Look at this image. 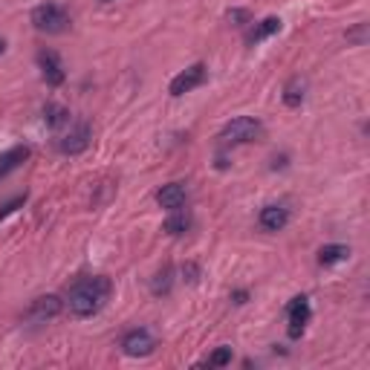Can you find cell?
I'll return each mask as SVG.
<instances>
[{
	"mask_svg": "<svg viewBox=\"0 0 370 370\" xmlns=\"http://www.w3.org/2000/svg\"><path fill=\"white\" fill-rule=\"evenodd\" d=\"M43 122H46V127L58 130V127L70 125V110H67L64 105H56V102H50V105L43 107Z\"/></svg>",
	"mask_w": 370,
	"mask_h": 370,
	"instance_id": "17",
	"label": "cell"
},
{
	"mask_svg": "<svg viewBox=\"0 0 370 370\" xmlns=\"http://www.w3.org/2000/svg\"><path fill=\"white\" fill-rule=\"evenodd\" d=\"M367 35H370V26H367V23H356L353 29H347V41L356 43V46H364V43H367Z\"/></svg>",
	"mask_w": 370,
	"mask_h": 370,
	"instance_id": "19",
	"label": "cell"
},
{
	"mask_svg": "<svg viewBox=\"0 0 370 370\" xmlns=\"http://www.w3.org/2000/svg\"><path fill=\"white\" fill-rule=\"evenodd\" d=\"M110 292H113L110 278H105V275H87V278H78V281L67 290L64 304H67V310L75 318H92V315H99L107 307Z\"/></svg>",
	"mask_w": 370,
	"mask_h": 370,
	"instance_id": "1",
	"label": "cell"
},
{
	"mask_svg": "<svg viewBox=\"0 0 370 370\" xmlns=\"http://www.w3.org/2000/svg\"><path fill=\"white\" fill-rule=\"evenodd\" d=\"M90 139H92V127H90L87 122H75V125L70 127V133L61 136L58 151H61V154H70V157L84 154V151L90 148Z\"/></svg>",
	"mask_w": 370,
	"mask_h": 370,
	"instance_id": "8",
	"label": "cell"
},
{
	"mask_svg": "<svg viewBox=\"0 0 370 370\" xmlns=\"http://www.w3.org/2000/svg\"><path fill=\"white\" fill-rule=\"evenodd\" d=\"M38 67H41V75L50 87H61L67 81V73H64V64L58 58L56 50H41L38 53Z\"/></svg>",
	"mask_w": 370,
	"mask_h": 370,
	"instance_id": "9",
	"label": "cell"
},
{
	"mask_svg": "<svg viewBox=\"0 0 370 370\" xmlns=\"http://www.w3.org/2000/svg\"><path fill=\"white\" fill-rule=\"evenodd\" d=\"M226 364H231V347H217L208 356V367H226Z\"/></svg>",
	"mask_w": 370,
	"mask_h": 370,
	"instance_id": "20",
	"label": "cell"
},
{
	"mask_svg": "<svg viewBox=\"0 0 370 370\" xmlns=\"http://www.w3.org/2000/svg\"><path fill=\"white\" fill-rule=\"evenodd\" d=\"M304 99H307V78L292 75V78L284 84V105L295 110V107L304 105Z\"/></svg>",
	"mask_w": 370,
	"mask_h": 370,
	"instance_id": "13",
	"label": "cell"
},
{
	"mask_svg": "<svg viewBox=\"0 0 370 370\" xmlns=\"http://www.w3.org/2000/svg\"><path fill=\"white\" fill-rule=\"evenodd\" d=\"M191 228V217L189 214H185L182 208L179 211H174L165 223H162V231H165V235H171V238H179V235H185V231H189Z\"/></svg>",
	"mask_w": 370,
	"mask_h": 370,
	"instance_id": "16",
	"label": "cell"
},
{
	"mask_svg": "<svg viewBox=\"0 0 370 370\" xmlns=\"http://www.w3.org/2000/svg\"><path fill=\"white\" fill-rule=\"evenodd\" d=\"M258 223L263 231H281L287 223H290V208L287 206H263L260 214H258Z\"/></svg>",
	"mask_w": 370,
	"mask_h": 370,
	"instance_id": "11",
	"label": "cell"
},
{
	"mask_svg": "<svg viewBox=\"0 0 370 370\" xmlns=\"http://www.w3.org/2000/svg\"><path fill=\"white\" fill-rule=\"evenodd\" d=\"M26 159H29V148L26 145H15V148L4 151V154H0V179H4L6 174H12L15 168H21Z\"/></svg>",
	"mask_w": 370,
	"mask_h": 370,
	"instance_id": "12",
	"label": "cell"
},
{
	"mask_svg": "<svg viewBox=\"0 0 370 370\" xmlns=\"http://www.w3.org/2000/svg\"><path fill=\"white\" fill-rule=\"evenodd\" d=\"M61 310H64V301H61L58 295H41V298H35V301L26 307L23 321H26V324H46V321H53Z\"/></svg>",
	"mask_w": 370,
	"mask_h": 370,
	"instance_id": "6",
	"label": "cell"
},
{
	"mask_svg": "<svg viewBox=\"0 0 370 370\" xmlns=\"http://www.w3.org/2000/svg\"><path fill=\"white\" fill-rule=\"evenodd\" d=\"M23 203H26V194H21V197H15L12 203H6L4 208H0V220H4V217H9V214H12L18 206H23Z\"/></svg>",
	"mask_w": 370,
	"mask_h": 370,
	"instance_id": "23",
	"label": "cell"
},
{
	"mask_svg": "<svg viewBox=\"0 0 370 370\" xmlns=\"http://www.w3.org/2000/svg\"><path fill=\"white\" fill-rule=\"evenodd\" d=\"M182 281L197 284L200 281V266L197 263H182Z\"/></svg>",
	"mask_w": 370,
	"mask_h": 370,
	"instance_id": "22",
	"label": "cell"
},
{
	"mask_svg": "<svg viewBox=\"0 0 370 370\" xmlns=\"http://www.w3.org/2000/svg\"><path fill=\"white\" fill-rule=\"evenodd\" d=\"M287 318H290V327H287L290 339H301L304 330H307V324H310V318H312L310 298L307 295H295L290 301V307H287Z\"/></svg>",
	"mask_w": 370,
	"mask_h": 370,
	"instance_id": "7",
	"label": "cell"
},
{
	"mask_svg": "<svg viewBox=\"0 0 370 370\" xmlns=\"http://www.w3.org/2000/svg\"><path fill=\"white\" fill-rule=\"evenodd\" d=\"M246 298H249L246 290H235V292H231V301H235V304H246Z\"/></svg>",
	"mask_w": 370,
	"mask_h": 370,
	"instance_id": "24",
	"label": "cell"
},
{
	"mask_svg": "<svg viewBox=\"0 0 370 370\" xmlns=\"http://www.w3.org/2000/svg\"><path fill=\"white\" fill-rule=\"evenodd\" d=\"M235 26H246V23H252V15L246 12V9H228V15H226Z\"/></svg>",
	"mask_w": 370,
	"mask_h": 370,
	"instance_id": "21",
	"label": "cell"
},
{
	"mask_svg": "<svg viewBox=\"0 0 370 370\" xmlns=\"http://www.w3.org/2000/svg\"><path fill=\"white\" fill-rule=\"evenodd\" d=\"M206 75H208L206 64L197 61V64H191L189 70H182L179 75H174L168 92H171L174 99H179V96H185V92H191V90H197V87H203V84H206Z\"/></svg>",
	"mask_w": 370,
	"mask_h": 370,
	"instance_id": "5",
	"label": "cell"
},
{
	"mask_svg": "<svg viewBox=\"0 0 370 370\" xmlns=\"http://www.w3.org/2000/svg\"><path fill=\"white\" fill-rule=\"evenodd\" d=\"M122 350L125 356H133V359H145L157 350V336L145 327H136V330H127L122 336Z\"/></svg>",
	"mask_w": 370,
	"mask_h": 370,
	"instance_id": "4",
	"label": "cell"
},
{
	"mask_svg": "<svg viewBox=\"0 0 370 370\" xmlns=\"http://www.w3.org/2000/svg\"><path fill=\"white\" fill-rule=\"evenodd\" d=\"M189 200V189H185V182H168L157 191V203L168 211H179Z\"/></svg>",
	"mask_w": 370,
	"mask_h": 370,
	"instance_id": "10",
	"label": "cell"
},
{
	"mask_svg": "<svg viewBox=\"0 0 370 370\" xmlns=\"http://www.w3.org/2000/svg\"><path fill=\"white\" fill-rule=\"evenodd\" d=\"M171 284H174V266H165L162 272H157V278L151 281V292L154 295H168Z\"/></svg>",
	"mask_w": 370,
	"mask_h": 370,
	"instance_id": "18",
	"label": "cell"
},
{
	"mask_svg": "<svg viewBox=\"0 0 370 370\" xmlns=\"http://www.w3.org/2000/svg\"><path fill=\"white\" fill-rule=\"evenodd\" d=\"M275 32H281V18H266V21H260V23H255V26L249 29L246 43H249V46H255V43L266 41V38H269V35H275Z\"/></svg>",
	"mask_w": 370,
	"mask_h": 370,
	"instance_id": "14",
	"label": "cell"
},
{
	"mask_svg": "<svg viewBox=\"0 0 370 370\" xmlns=\"http://www.w3.org/2000/svg\"><path fill=\"white\" fill-rule=\"evenodd\" d=\"M347 258H350V246H344V243H327V246L318 249V263L321 266H336V263H342Z\"/></svg>",
	"mask_w": 370,
	"mask_h": 370,
	"instance_id": "15",
	"label": "cell"
},
{
	"mask_svg": "<svg viewBox=\"0 0 370 370\" xmlns=\"http://www.w3.org/2000/svg\"><path fill=\"white\" fill-rule=\"evenodd\" d=\"M263 136V125L252 116H235L220 130V145H252Z\"/></svg>",
	"mask_w": 370,
	"mask_h": 370,
	"instance_id": "2",
	"label": "cell"
},
{
	"mask_svg": "<svg viewBox=\"0 0 370 370\" xmlns=\"http://www.w3.org/2000/svg\"><path fill=\"white\" fill-rule=\"evenodd\" d=\"M32 26L43 35H61L70 29V12L61 4H41L32 9Z\"/></svg>",
	"mask_w": 370,
	"mask_h": 370,
	"instance_id": "3",
	"label": "cell"
},
{
	"mask_svg": "<svg viewBox=\"0 0 370 370\" xmlns=\"http://www.w3.org/2000/svg\"><path fill=\"white\" fill-rule=\"evenodd\" d=\"M4 50H6V41H4V38H0V56H4Z\"/></svg>",
	"mask_w": 370,
	"mask_h": 370,
	"instance_id": "25",
	"label": "cell"
}]
</instances>
